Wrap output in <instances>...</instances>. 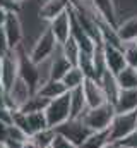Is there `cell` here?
Returning a JSON list of instances; mask_svg holds the SVG:
<instances>
[{
    "label": "cell",
    "instance_id": "74e56055",
    "mask_svg": "<svg viewBox=\"0 0 137 148\" xmlns=\"http://www.w3.org/2000/svg\"><path fill=\"white\" fill-rule=\"evenodd\" d=\"M2 67H3V57H0V77H2Z\"/></svg>",
    "mask_w": 137,
    "mask_h": 148
},
{
    "label": "cell",
    "instance_id": "5b68a950",
    "mask_svg": "<svg viewBox=\"0 0 137 148\" xmlns=\"http://www.w3.org/2000/svg\"><path fill=\"white\" fill-rule=\"evenodd\" d=\"M45 115H46L50 127H57V126L64 124L65 121H68L72 117L70 115V95H68V91L58 98L50 100L48 107L45 109Z\"/></svg>",
    "mask_w": 137,
    "mask_h": 148
},
{
    "label": "cell",
    "instance_id": "2e32d148",
    "mask_svg": "<svg viewBox=\"0 0 137 148\" xmlns=\"http://www.w3.org/2000/svg\"><path fill=\"white\" fill-rule=\"evenodd\" d=\"M117 35H118V40L122 41V45L130 43V41H137V16L127 17L125 21H118Z\"/></svg>",
    "mask_w": 137,
    "mask_h": 148
},
{
    "label": "cell",
    "instance_id": "3957f363",
    "mask_svg": "<svg viewBox=\"0 0 137 148\" xmlns=\"http://www.w3.org/2000/svg\"><path fill=\"white\" fill-rule=\"evenodd\" d=\"M137 129V110L127 112V114H115L108 133H110V141L120 143L127 136H130Z\"/></svg>",
    "mask_w": 137,
    "mask_h": 148
},
{
    "label": "cell",
    "instance_id": "1f68e13d",
    "mask_svg": "<svg viewBox=\"0 0 137 148\" xmlns=\"http://www.w3.org/2000/svg\"><path fill=\"white\" fill-rule=\"evenodd\" d=\"M120 147L122 148H137V129L130 136H127L125 140L120 141Z\"/></svg>",
    "mask_w": 137,
    "mask_h": 148
},
{
    "label": "cell",
    "instance_id": "44dd1931",
    "mask_svg": "<svg viewBox=\"0 0 137 148\" xmlns=\"http://www.w3.org/2000/svg\"><path fill=\"white\" fill-rule=\"evenodd\" d=\"M120 90H137V69L134 67H123L115 76Z\"/></svg>",
    "mask_w": 137,
    "mask_h": 148
},
{
    "label": "cell",
    "instance_id": "9a60e30c",
    "mask_svg": "<svg viewBox=\"0 0 137 148\" xmlns=\"http://www.w3.org/2000/svg\"><path fill=\"white\" fill-rule=\"evenodd\" d=\"M115 114H127L137 110V90H122L113 103Z\"/></svg>",
    "mask_w": 137,
    "mask_h": 148
},
{
    "label": "cell",
    "instance_id": "603a6c76",
    "mask_svg": "<svg viewBox=\"0 0 137 148\" xmlns=\"http://www.w3.org/2000/svg\"><path fill=\"white\" fill-rule=\"evenodd\" d=\"M60 50L64 53V57L70 62V66H77V60H79V55H81V47L77 45V41L70 36L65 41L60 45Z\"/></svg>",
    "mask_w": 137,
    "mask_h": 148
},
{
    "label": "cell",
    "instance_id": "4dcf8cb0",
    "mask_svg": "<svg viewBox=\"0 0 137 148\" xmlns=\"http://www.w3.org/2000/svg\"><path fill=\"white\" fill-rule=\"evenodd\" d=\"M52 148H77V147H75L74 143H70L68 140H65L64 136L57 134L55 140H53V143H52Z\"/></svg>",
    "mask_w": 137,
    "mask_h": 148
},
{
    "label": "cell",
    "instance_id": "ac0fdd59",
    "mask_svg": "<svg viewBox=\"0 0 137 148\" xmlns=\"http://www.w3.org/2000/svg\"><path fill=\"white\" fill-rule=\"evenodd\" d=\"M100 83H101L103 90H104V93H106V98H108V103H115L117 102V98H118V95H120V86H118V83H117V77H115V74H111L110 71H104L103 76L100 77Z\"/></svg>",
    "mask_w": 137,
    "mask_h": 148
},
{
    "label": "cell",
    "instance_id": "9c48e42d",
    "mask_svg": "<svg viewBox=\"0 0 137 148\" xmlns=\"http://www.w3.org/2000/svg\"><path fill=\"white\" fill-rule=\"evenodd\" d=\"M2 28H3L5 36L9 40L10 50H16V48H19V47L22 45L24 31H22V24H21L19 14H7L5 23L2 24Z\"/></svg>",
    "mask_w": 137,
    "mask_h": 148
},
{
    "label": "cell",
    "instance_id": "83f0119b",
    "mask_svg": "<svg viewBox=\"0 0 137 148\" xmlns=\"http://www.w3.org/2000/svg\"><path fill=\"white\" fill-rule=\"evenodd\" d=\"M0 9L5 10L7 14H19L21 3H17L16 0H0Z\"/></svg>",
    "mask_w": 137,
    "mask_h": 148
},
{
    "label": "cell",
    "instance_id": "4316f807",
    "mask_svg": "<svg viewBox=\"0 0 137 148\" xmlns=\"http://www.w3.org/2000/svg\"><path fill=\"white\" fill-rule=\"evenodd\" d=\"M123 55H125L127 66L137 69V41L123 43Z\"/></svg>",
    "mask_w": 137,
    "mask_h": 148
},
{
    "label": "cell",
    "instance_id": "d6986e66",
    "mask_svg": "<svg viewBox=\"0 0 137 148\" xmlns=\"http://www.w3.org/2000/svg\"><path fill=\"white\" fill-rule=\"evenodd\" d=\"M68 95H70V115H72L70 119L81 117L84 112L87 110V103H86V97H84L82 86L75 88V90H70Z\"/></svg>",
    "mask_w": 137,
    "mask_h": 148
},
{
    "label": "cell",
    "instance_id": "d6a6232c",
    "mask_svg": "<svg viewBox=\"0 0 137 148\" xmlns=\"http://www.w3.org/2000/svg\"><path fill=\"white\" fill-rule=\"evenodd\" d=\"M7 136H9V124H5V122L0 121V145L5 143Z\"/></svg>",
    "mask_w": 137,
    "mask_h": 148
},
{
    "label": "cell",
    "instance_id": "5bb4252c",
    "mask_svg": "<svg viewBox=\"0 0 137 148\" xmlns=\"http://www.w3.org/2000/svg\"><path fill=\"white\" fill-rule=\"evenodd\" d=\"M48 64H50V79H62V77L65 76V73L72 67L70 62L64 57V53H62V50H60V45L57 47V50H55L53 55L50 57Z\"/></svg>",
    "mask_w": 137,
    "mask_h": 148
},
{
    "label": "cell",
    "instance_id": "8d00e7d4",
    "mask_svg": "<svg viewBox=\"0 0 137 148\" xmlns=\"http://www.w3.org/2000/svg\"><path fill=\"white\" fill-rule=\"evenodd\" d=\"M104 148H122V147H120V143H115V141H110V143H108V145H106Z\"/></svg>",
    "mask_w": 137,
    "mask_h": 148
},
{
    "label": "cell",
    "instance_id": "ffe728a7",
    "mask_svg": "<svg viewBox=\"0 0 137 148\" xmlns=\"http://www.w3.org/2000/svg\"><path fill=\"white\" fill-rule=\"evenodd\" d=\"M60 81L64 83V86L67 88V91H70V90L81 88V86L84 84V81H86V76H84V73H82L77 66H72Z\"/></svg>",
    "mask_w": 137,
    "mask_h": 148
},
{
    "label": "cell",
    "instance_id": "4fadbf2b",
    "mask_svg": "<svg viewBox=\"0 0 137 148\" xmlns=\"http://www.w3.org/2000/svg\"><path fill=\"white\" fill-rule=\"evenodd\" d=\"M91 5L98 12V16L110 23L111 26L117 28L118 24V12H117V3L115 0H91Z\"/></svg>",
    "mask_w": 137,
    "mask_h": 148
},
{
    "label": "cell",
    "instance_id": "ab89813d",
    "mask_svg": "<svg viewBox=\"0 0 137 148\" xmlns=\"http://www.w3.org/2000/svg\"><path fill=\"white\" fill-rule=\"evenodd\" d=\"M0 148H3V145H0Z\"/></svg>",
    "mask_w": 137,
    "mask_h": 148
},
{
    "label": "cell",
    "instance_id": "8fae6325",
    "mask_svg": "<svg viewBox=\"0 0 137 148\" xmlns=\"http://www.w3.org/2000/svg\"><path fill=\"white\" fill-rule=\"evenodd\" d=\"M17 77H19V48L12 50L9 55L3 57V67H2L0 83L3 84L5 90H9Z\"/></svg>",
    "mask_w": 137,
    "mask_h": 148
},
{
    "label": "cell",
    "instance_id": "cb8c5ba5",
    "mask_svg": "<svg viewBox=\"0 0 137 148\" xmlns=\"http://www.w3.org/2000/svg\"><path fill=\"white\" fill-rule=\"evenodd\" d=\"M26 115H28V126H29L31 136L43 131V129H46V127H50L45 112H33V114H26Z\"/></svg>",
    "mask_w": 137,
    "mask_h": 148
},
{
    "label": "cell",
    "instance_id": "f546056e",
    "mask_svg": "<svg viewBox=\"0 0 137 148\" xmlns=\"http://www.w3.org/2000/svg\"><path fill=\"white\" fill-rule=\"evenodd\" d=\"M14 112H16V110L9 109V107H5V105H0V121L10 126V124H12V117H14Z\"/></svg>",
    "mask_w": 137,
    "mask_h": 148
},
{
    "label": "cell",
    "instance_id": "7c38bea8",
    "mask_svg": "<svg viewBox=\"0 0 137 148\" xmlns=\"http://www.w3.org/2000/svg\"><path fill=\"white\" fill-rule=\"evenodd\" d=\"M68 5H70V0H43L38 9V17L48 24L55 17L64 14L68 9Z\"/></svg>",
    "mask_w": 137,
    "mask_h": 148
},
{
    "label": "cell",
    "instance_id": "7a4b0ae2",
    "mask_svg": "<svg viewBox=\"0 0 137 148\" xmlns=\"http://www.w3.org/2000/svg\"><path fill=\"white\" fill-rule=\"evenodd\" d=\"M115 117V107L111 103H104L94 109H87L79 119L91 129V131H104L110 127Z\"/></svg>",
    "mask_w": 137,
    "mask_h": 148
},
{
    "label": "cell",
    "instance_id": "f1b7e54d",
    "mask_svg": "<svg viewBox=\"0 0 137 148\" xmlns=\"http://www.w3.org/2000/svg\"><path fill=\"white\" fill-rule=\"evenodd\" d=\"M12 50H10V45H9V40L5 36V31H3V28L0 26V57H5V55H9Z\"/></svg>",
    "mask_w": 137,
    "mask_h": 148
},
{
    "label": "cell",
    "instance_id": "484cf974",
    "mask_svg": "<svg viewBox=\"0 0 137 148\" xmlns=\"http://www.w3.org/2000/svg\"><path fill=\"white\" fill-rule=\"evenodd\" d=\"M55 136H57V131H55L53 127H46V129H43V131L33 134L31 138L36 141V145L39 148H48V147H52Z\"/></svg>",
    "mask_w": 137,
    "mask_h": 148
},
{
    "label": "cell",
    "instance_id": "d590c367",
    "mask_svg": "<svg viewBox=\"0 0 137 148\" xmlns=\"http://www.w3.org/2000/svg\"><path fill=\"white\" fill-rule=\"evenodd\" d=\"M5 17H7V12H5V10H2V9H0V26H2V24H3V23H5Z\"/></svg>",
    "mask_w": 137,
    "mask_h": 148
},
{
    "label": "cell",
    "instance_id": "ba28073f",
    "mask_svg": "<svg viewBox=\"0 0 137 148\" xmlns=\"http://www.w3.org/2000/svg\"><path fill=\"white\" fill-rule=\"evenodd\" d=\"M103 55H104L106 71H110L111 74L117 76L123 67H127L125 55H123V47H117V45L103 43Z\"/></svg>",
    "mask_w": 137,
    "mask_h": 148
},
{
    "label": "cell",
    "instance_id": "e0dca14e",
    "mask_svg": "<svg viewBox=\"0 0 137 148\" xmlns=\"http://www.w3.org/2000/svg\"><path fill=\"white\" fill-rule=\"evenodd\" d=\"M36 93L41 95V97L46 98V100H53V98H58V97H62L64 93H67V88L64 86V83H62L60 79H48V81H45V83L38 88Z\"/></svg>",
    "mask_w": 137,
    "mask_h": 148
},
{
    "label": "cell",
    "instance_id": "7402d4cb",
    "mask_svg": "<svg viewBox=\"0 0 137 148\" xmlns=\"http://www.w3.org/2000/svg\"><path fill=\"white\" fill-rule=\"evenodd\" d=\"M108 143H110V133H108V129H104V131L91 133L79 148H104Z\"/></svg>",
    "mask_w": 137,
    "mask_h": 148
},
{
    "label": "cell",
    "instance_id": "d4e9b609",
    "mask_svg": "<svg viewBox=\"0 0 137 148\" xmlns=\"http://www.w3.org/2000/svg\"><path fill=\"white\" fill-rule=\"evenodd\" d=\"M48 103H50V100H46V98H43L41 95L34 93V95H31V98H29V100L24 103V107L21 109V112H24V114L45 112V109L48 107Z\"/></svg>",
    "mask_w": 137,
    "mask_h": 148
},
{
    "label": "cell",
    "instance_id": "f35d334b",
    "mask_svg": "<svg viewBox=\"0 0 137 148\" xmlns=\"http://www.w3.org/2000/svg\"><path fill=\"white\" fill-rule=\"evenodd\" d=\"M16 2H17V3H21V5H22V3H24V2H26V0H16Z\"/></svg>",
    "mask_w": 137,
    "mask_h": 148
},
{
    "label": "cell",
    "instance_id": "30bf717a",
    "mask_svg": "<svg viewBox=\"0 0 137 148\" xmlns=\"http://www.w3.org/2000/svg\"><path fill=\"white\" fill-rule=\"evenodd\" d=\"M48 28L53 33V36H55L58 45L65 43L72 35V14H70V10L67 9L64 14L55 17L52 23H48Z\"/></svg>",
    "mask_w": 137,
    "mask_h": 148
},
{
    "label": "cell",
    "instance_id": "8992f818",
    "mask_svg": "<svg viewBox=\"0 0 137 148\" xmlns=\"http://www.w3.org/2000/svg\"><path fill=\"white\" fill-rule=\"evenodd\" d=\"M31 95H34V91L31 90V86L19 76V77L12 83V86L7 90V97H9L7 107L12 109V110H21V109L24 107V103L31 98Z\"/></svg>",
    "mask_w": 137,
    "mask_h": 148
},
{
    "label": "cell",
    "instance_id": "6da1fadb",
    "mask_svg": "<svg viewBox=\"0 0 137 148\" xmlns=\"http://www.w3.org/2000/svg\"><path fill=\"white\" fill-rule=\"evenodd\" d=\"M58 43L53 36V33L50 31V28L46 26L43 29V33H39V36L36 38V41L33 43L31 50L28 52V57L33 64H41V62H46L50 60V57L53 55V52L57 50Z\"/></svg>",
    "mask_w": 137,
    "mask_h": 148
},
{
    "label": "cell",
    "instance_id": "836d02e7",
    "mask_svg": "<svg viewBox=\"0 0 137 148\" xmlns=\"http://www.w3.org/2000/svg\"><path fill=\"white\" fill-rule=\"evenodd\" d=\"M7 100H9V97H7V90H5L3 84L0 83V105H5V107H7Z\"/></svg>",
    "mask_w": 137,
    "mask_h": 148
},
{
    "label": "cell",
    "instance_id": "52a82bcc",
    "mask_svg": "<svg viewBox=\"0 0 137 148\" xmlns=\"http://www.w3.org/2000/svg\"><path fill=\"white\" fill-rule=\"evenodd\" d=\"M82 90H84V97H86L87 109H94V107H100V105L108 103L106 93H104V90H103L100 79L86 77V81H84V84H82Z\"/></svg>",
    "mask_w": 137,
    "mask_h": 148
},
{
    "label": "cell",
    "instance_id": "277c9868",
    "mask_svg": "<svg viewBox=\"0 0 137 148\" xmlns=\"http://www.w3.org/2000/svg\"><path fill=\"white\" fill-rule=\"evenodd\" d=\"M53 129L57 131V134L64 136L65 140H68L70 143H74L77 148L86 141V138H87L91 133H94V131H91L79 117L68 119L64 124H60V126H57V127H53Z\"/></svg>",
    "mask_w": 137,
    "mask_h": 148
},
{
    "label": "cell",
    "instance_id": "60d3db41",
    "mask_svg": "<svg viewBox=\"0 0 137 148\" xmlns=\"http://www.w3.org/2000/svg\"><path fill=\"white\" fill-rule=\"evenodd\" d=\"M48 148H52V147H48Z\"/></svg>",
    "mask_w": 137,
    "mask_h": 148
},
{
    "label": "cell",
    "instance_id": "e575fe53",
    "mask_svg": "<svg viewBox=\"0 0 137 148\" xmlns=\"http://www.w3.org/2000/svg\"><path fill=\"white\" fill-rule=\"evenodd\" d=\"M22 148H39V147L36 145V141H34L33 138L29 136V138H28V140L24 141V147H22Z\"/></svg>",
    "mask_w": 137,
    "mask_h": 148
}]
</instances>
